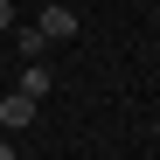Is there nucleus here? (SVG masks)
Returning <instances> with one entry per match:
<instances>
[{
	"label": "nucleus",
	"instance_id": "f257e3e1",
	"mask_svg": "<svg viewBox=\"0 0 160 160\" xmlns=\"http://www.w3.org/2000/svg\"><path fill=\"white\" fill-rule=\"evenodd\" d=\"M0 125H35V98L28 91H7L0 98Z\"/></svg>",
	"mask_w": 160,
	"mask_h": 160
},
{
	"label": "nucleus",
	"instance_id": "20e7f679",
	"mask_svg": "<svg viewBox=\"0 0 160 160\" xmlns=\"http://www.w3.org/2000/svg\"><path fill=\"white\" fill-rule=\"evenodd\" d=\"M14 42H21V63H42V49H49L42 28H14Z\"/></svg>",
	"mask_w": 160,
	"mask_h": 160
},
{
	"label": "nucleus",
	"instance_id": "423d86ee",
	"mask_svg": "<svg viewBox=\"0 0 160 160\" xmlns=\"http://www.w3.org/2000/svg\"><path fill=\"white\" fill-rule=\"evenodd\" d=\"M0 160H14V146H7V132H0Z\"/></svg>",
	"mask_w": 160,
	"mask_h": 160
},
{
	"label": "nucleus",
	"instance_id": "39448f33",
	"mask_svg": "<svg viewBox=\"0 0 160 160\" xmlns=\"http://www.w3.org/2000/svg\"><path fill=\"white\" fill-rule=\"evenodd\" d=\"M14 28V0H0V35H7Z\"/></svg>",
	"mask_w": 160,
	"mask_h": 160
},
{
	"label": "nucleus",
	"instance_id": "7ed1b4c3",
	"mask_svg": "<svg viewBox=\"0 0 160 160\" xmlns=\"http://www.w3.org/2000/svg\"><path fill=\"white\" fill-rule=\"evenodd\" d=\"M21 91H28V98H35V104H42V98H49V91H56V77H49V70H42V63H21Z\"/></svg>",
	"mask_w": 160,
	"mask_h": 160
},
{
	"label": "nucleus",
	"instance_id": "f03ea898",
	"mask_svg": "<svg viewBox=\"0 0 160 160\" xmlns=\"http://www.w3.org/2000/svg\"><path fill=\"white\" fill-rule=\"evenodd\" d=\"M35 28H42L49 42H70V35H77V14H70V7H42V21H35Z\"/></svg>",
	"mask_w": 160,
	"mask_h": 160
}]
</instances>
